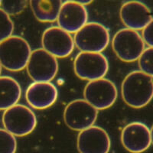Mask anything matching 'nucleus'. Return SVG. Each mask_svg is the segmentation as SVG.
Segmentation results:
<instances>
[{
    "label": "nucleus",
    "mask_w": 153,
    "mask_h": 153,
    "mask_svg": "<svg viewBox=\"0 0 153 153\" xmlns=\"http://www.w3.org/2000/svg\"><path fill=\"white\" fill-rule=\"evenodd\" d=\"M143 37L137 31L122 28L115 34L112 48L116 55L124 62L138 61L145 50Z\"/></svg>",
    "instance_id": "obj_5"
},
{
    "label": "nucleus",
    "mask_w": 153,
    "mask_h": 153,
    "mask_svg": "<svg viewBox=\"0 0 153 153\" xmlns=\"http://www.w3.org/2000/svg\"><path fill=\"white\" fill-rule=\"evenodd\" d=\"M142 37L149 47L153 48V18L147 25L143 29Z\"/></svg>",
    "instance_id": "obj_22"
},
{
    "label": "nucleus",
    "mask_w": 153,
    "mask_h": 153,
    "mask_svg": "<svg viewBox=\"0 0 153 153\" xmlns=\"http://www.w3.org/2000/svg\"><path fill=\"white\" fill-rule=\"evenodd\" d=\"M26 1H2L0 9L5 11L9 16L21 13L26 7Z\"/></svg>",
    "instance_id": "obj_21"
},
{
    "label": "nucleus",
    "mask_w": 153,
    "mask_h": 153,
    "mask_svg": "<svg viewBox=\"0 0 153 153\" xmlns=\"http://www.w3.org/2000/svg\"><path fill=\"white\" fill-rule=\"evenodd\" d=\"M2 124L6 131L16 137L29 135L35 130L37 118L35 113L28 106L16 104L5 110Z\"/></svg>",
    "instance_id": "obj_4"
},
{
    "label": "nucleus",
    "mask_w": 153,
    "mask_h": 153,
    "mask_svg": "<svg viewBox=\"0 0 153 153\" xmlns=\"http://www.w3.org/2000/svg\"><path fill=\"white\" fill-rule=\"evenodd\" d=\"M1 3H2V1H0V6H1Z\"/></svg>",
    "instance_id": "obj_26"
},
{
    "label": "nucleus",
    "mask_w": 153,
    "mask_h": 153,
    "mask_svg": "<svg viewBox=\"0 0 153 153\" xmlns=\"http://www.w3.org/2000/svg\"><path fill=\"white\" fill-rule=\"evenodd\" d=\"M98 110L84 99L70 102L64 111V121L72 130L83 131L94 126L97 120Z\"/></svg>",
    "instance_id": "obj_7"
},
{
    "label": "nucleus",
    "mask_w": 153,
    "mask_h": 153,
    "mask_svg": "<svg viewBox=\"0 0 153 153\" xmlns=\"http://www.w3.org/2000/svg\"><path fill=\"white\" fill-rule=\"evenodd\" d=\"M58 97L57 87L51 82H34L25 92L27 103L36 110H45L54 104Z\"/></svg>",
    "instance_id": "obj_15"
},
{
    "label": "nucleus",
    "mask_w": 153,
    "mask_h": 153,
    "mask_svg": "<svg viewBox=\"0 0 153 153\" xmlns=\"http://www.w3.org/2000/svg\"><path fill=\"white\" fill-rule=\"evenodd\" d=\"M42 45L44 50L56 58H64L71 54L75 45L71 34L58 26H52L42 34Z\"/></svg>",
    "instance_id": "obj_10"
},
{
    "label": "nucleus",
    "mask_w": 153,
    "mask_h": 153,
    "mask_svg": "<svg viewBox=\"0 0 153 153\" xmlns=\"http://www.w3.org/2000/svg\"><path fill=\"white\" fill-rule=\"evenodd\" d=\"M2 66H1V65H0V74H1V73H2Z\"/></svg>",
    "instance_id": "obj_25"
},
{
    "label": "nucleus",
    "mask_w": 153,
    "mask_h": 153,
    "mask_svg": "<svg viewBox=\"0 0 153 153\" xmlns=\"http://www.w3.org/2000/svg\"><path fill=\"white\" fill-rule=\"evenodd\" d=\"M121 95L126 104L136 109L147 106L153 99V78L141 71L126 76L121 85Z\"/></svg>",
    "instance_id": "obj_1"
},
{
    "label": "nucleus",
    "mask_w": 153,
    "mask_h": 153,
    "mask_svg": "<svg viewBox=\"0 0 153 153\" xmlns=\"http://www.w3.org/2000/svg\"><path fill=\"white\" fill-rule=\"evenodd\" d=\"M150 132H151V139H152V144L153 145V126H152L151 129H150Z\"/></svg>",
    "instance_id": "obj_24"
},
{
    "label": "nucleus",
    "mask_w": 153,
    "mask_h": 153,
    "mask_svg": "<svg viewBox=\"0 0 153 153\" xmlns=\"http://www.w3.org/2000/svg\"><path fill=\"white\" fill-rule=\"evenodd\" d=\"M79 2H80L81 5H83L84 6H86V5H90V4L92 2V1H90V0H88V1H78Z\"/></svg>",
    "instance_id": "obj_23"
},
{
    "label": "nucleus",
    "mask_w": 153,
    "mask_h": 153,
    "mask_svg": "<svg viewBox=\"0 0 153 153\" xmlns=\"http://www.w3.org/2000/svg\"><path fill=\"white\" fill-rule=\"evenodd\" d=\"M120 16L126 28L134 31L143 30L152 19L148 6L139 1L124 2L120 8Z\"/></svg>",
    "instance_id": "obj_14"
},
{
    "label": "nucleus",
    "mask_w": 153,
    "mask_h": 153,
    "mask_svg": "<svg viewBox=\"0 0 153 153\" xmlns=\"http://www.w3.org/2000/svg\"><path fill=\"white\" fill-rule=\"evenodd\" d=\"M16 137L5 129H0V153H16Z\"/></svg>",
    "instance_id": "obj_18"
},
{
    "label": "nucleus",
    "mask_w": 153,
    "mask_h": 153,
    "mask_svg": "<svg viewBox=\"0 0 153 153\" xmlns=\"http://www.w3.org/2000/svg\"><path fill=\"white\" fill-rule=\"evenodd\" d=\"M121 143L124 148L131 153H142L152 144L150 129L141 122L127 124L121 132Z\"/></svg>",
    "instance_id": "obj_12"
},
{
    "label": "nucleus",
    "mask_w": 153,
    "mask_h": 153,
    "mask_svg": "<svg viewBox=\"0 0 153 153\" xmlns=\"http://www.w3.org/2000/svg\"><path fill=\"white\" fill-rule=\"evenodd\" d=\"M31 54L29 44L22 37L12 35L0 42V65L9 71L26 68Z\"/></svg>",
    "instance_id": "obj_2"
},
{
    "label": "nucleus",
    "mask_w": 153,
    "mask_h": 153,
    "mask_svg": "<svg viewBox=\"0 0 153 153\" xmlns=\"http://www.w3.org/2000/svg\"><path fill=\"white\" fill-rule=\"evenodd\" d=\"M74 70L79 78L93 81L104 78L109 62L102 53L80 52L74 61Z\"/></svg>",
    "instance_id": "obj_6"
},
{
    "label": "nucleus",
    "mask_w": 153,
    "mask_h": 153,
    "mask_svg": "<svg viewBox=\"0 0 153 153\" xmlns=\"http://www.w3.org/2000/svg\"><path fill=\"white\" fill-rule=\"evenodd\" d=\"M84 100L97 110H106L115 103L118 97L113 81L102 78L89 81L84 90Z\"/></svg>",
    "instance_id": "obj_8"
},
{
    "label": "nucleus",
    "mask_w": 153,
    "mask_h": 153,
    "mask_svg": "<svg viewBox=\"0 0 153 153\" xmlns=\"http://www.w3.org/2000/svg\"><path fill=\"white\" fill-rule=\"evenodd\" d=\"M21 96V86L16 79L0 76V110H6L18 104Z\"/></svg>",
    "instance_id": "obj_16"
},
{
    "label": "nucleus",
    "mask_w": 153,
    "mask_h": 153,
    "mask_svg": "<svg viewBox=\"0 0 153 153\" xmlns=\"http://www.w3.org/2000/svg\"><path fill=\"white\" fill-rule=\"evenodd\" d=\"M62 3L60 0H31L29 2L33 15L42 22L57 21Z\"/></svg>",
    "instance_id": "obj_17"
},
{
    "label": "nucleus",
    "mask_w": 153,
    "mask_h": 153,
    "mask_svg": "<svg viewBox=\"0 0 153 153\" xmlns=\"http://www.w3.org/2000/svg\"><path fill=\"white\" fill-rule=\"evenodd\" d=\"M14 28V23L10 16L0 9V42L12 36Z\"/></svg>",
    "instance_id": "obj_20"
},
{
    "label": "nucleus",
    "mask_w": 153,
    "mask_h": 153,
    "mask_svg": "<svg viewBox=\"0 0 153 153\" xmlns=\"http://www.w3.org/2000/svg\"><path fill=\"white\" fill-rule=\"evenodd\" d=\"M58 61L56 57L43 48L31 51L26 69L34 82H51L58 72Z\"/></svg>",
    "instance_id": "obj_9"
},
{
    "label": "nucleus",
    "mask_w": 153,
    "mask_h": 153,
    "mask_svg": "<svg viewBox=\"0 0 153 153\" xmlns=\"http://www.w3.org/2000/svg\"><path fill=\"white\" fill-rule=\"evenodd\" d=\"M139 71L153 78V48H145L138 60Z\"/></svg>",
    "instance_id": "obj_19"
},
{
    "label": "nucleus",
    "mask_w": 153,
    "mask_h": 153,
    "mask_svg": "<svg viewBox=\"0 0 153 153\" xmlns=\"http://www.w3.org/2000/svg\"><path fill=\"white\" fill-rule=\"evenodd\" d=\"M76 147L80 153H109L111 141L104 129L93 126L79 132Z\"/></svg>",
    "instance_id": "obj_11"
},
{
    "label": "nucleus",
    "mask_w": 153,
    "mask_h": 153,
    "mask_svg": "<svg viewBox=\"0 0 153 153\" xmlns=\"http://www.w3.org/2000/svg\"><path fill=\"white\" fill-rule=\"evenodd\" d=\"M88 20L86 6L78 1L63 2L57 22L58 27L68 33H76L85 25Z\"/></svg>",
    "instance_id": "obj_13"
},
{
    "label": "nucleus",
    "mask_w": 153,
    "mask_h": 153,
    "mask_svg": "<svg viewBox=\"0 0 153 153\" xmlns=\"http://www.w3.org/2000/svg\"><path fill=\"white\" fill-rule=\"evenodd\" d=\"M110 32L98 22H87L74 36V45L80 52L101 53L110 43Z\"/></svg>",
    "instance_id": "obj_3"
}]
</instances>
